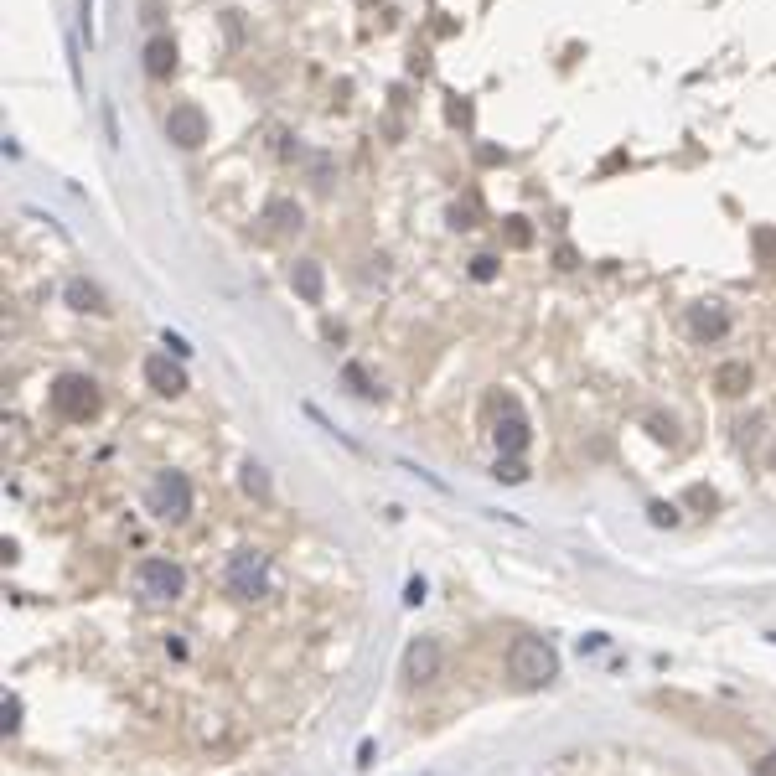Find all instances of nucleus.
<instances>
[{"mask_svg": "<svg viewBox=\"0 0 776 776\" xmlns=\"http://www.w3.org/2000/svg\"><path fill=\"white\" fill-rule=\"evenodd\" d=\"M68 306H73V311H104V295H99V285L73 280V285H68Z\"/></svg>", "mask_w": 776, "mask_h": 776, "instance_id": "obj_15", "label": "nucleus"}, {"mask_svg": "<svg viewBox=\"0 0 776 776\" xmlns=\"http://www.w3.org/2000/svg\"><path fill=\"white\" fill-rule=\"evenodd\" d=\"M487 425H492V440H497V451L502 456H523L528 451V414H523V404L513 399V394H487Z\"/></svg>", "mask_w": 776, "mask_h": 776, "instance_id": "obj_2", "label": "nucleus"}, {"mask_svg": "<svg viewBox=\"0 0 776 776\" xmlns=\"http://www.w3.org/2000/svg\"><path fill=\"white\" fill-rule=\"evenodd\" d=\"M145 73H151V78H171L176 73V42L171 37H151V42H145Z\"/></svg>", "mask_w": 776, "mask_h": 776, "instance_id": "obj_11", "label": "nucleus"}, {"mask_svg": "<svg viewBox=\"0 0 776 776\" xmlns=\"http://www.w3.org/2000/svg\"><path fill=\"white\" fill-rule=\"evenodd\" d=\"M435 673H440V642H430V637L409 642V652H404V683H409V689L430 683Z\"/></svg>", "mask_w": 776, "mask_h": 776, "instance_id": "obj_9", "label": "nucleus"}, {"mask_svg": "<svg viewBox=\"0 0 776 776\" xmlns=\"http://www.w3.org/2000/svg\"><path fill=\"white\" fill-rule=\"evenodd\" d=\"M264 223H275V233H301V207L275 197L270 207H264Z\"/></svg>", "mask_w": 776, "mask_h": 776, "instance_id": "obj_13", "label": "nucleus"}, {"mask_svg": "<svg viewBox=\"0 0 776 776\" xmlns=\"http://www.w3.org/2000/svg\"><path fill=\"white\" fill-rule=\"evenodd\" d=\"M166 140L171 145H182V151H197V145L207 140V114L197 104H176L166 114Z\"/></svg>", "mask_w": 776, "mask_h": 776, "instance_id": "obj_7", "label": "nucleus"}, {"mask_svg": "<svg viewBox=\"0 0 776 776\" xmlns=\"http://www.w3.org/2000/svg\"><path fill=\"white\" fill-rule=\"evenodd\" d=\"M647 513H652V523H658V528H663V523H678V507H673V502H652Z\"/></svg>", "mask_w": 776, "mask_h": 776, "instance_id": "obj_23", "label": "nucleus"}, {"mask_svg": "<svg viewBox=\"0 0 776 776\" xmlns=\"http://www.w3.org/2000/svg\"><path fill=\"white\" fill-rule=\"evenodd\" d=\"M507 678L518 683V689H544V683L559 678V658L544 637H518L513 652H507Z\"/></svg>", "mask_w": 776, "mask_h": 776, "instance_id": "obj_1", "label": "nucleus"}, {"mask_svg": "<svg viewBox=\"0 0 776 776\" xmlns=\"http://www.w3.org/2000/svg\"><path fill=\"white\" fill-rule=\"evenodd\" d=\"M290 285L295 290H301V301H311V306H321V264H295V270H290Z\"/></svg>", "mask_w": 776, "mask_h": 776, "instance_id": "obj_12", "label": "nucleus"}, {"mask_svg": "<svg viewBox=\"0 0 776 776\" xmlns=\"http://www.w3.org/2000/svg\"><path fill=\"white\" fill-rule=\"evenodd\" d=\"M725 332H730V311H725L720 301L689 306V337H694V342H720Z\"/></svg>", "mask_w": 776, "mask_h": 776, "instance_id": "obj_10", "label": "nucleus"}, {"mask_svg": "<svg viewBox=\"0 0 776 776\" xmlns=\"http://www.w3.org/2000/svg\"><path fill=\"white\" fill-rule=\"evenodd\" d=\"M228 595H238V601H264L270 595V554H259V549H238L228 559Z\"/></svg>", "mask_w": 776, "mask_h": 776, "instance_id": "obj_5", "label": "nucleus"}, {"mask_svg": "<svg viewBox=\"0 0 776 776\" xmlns=\"http://www.w3.org/2000/svg\"><path fill=\"white\" fill-rule=\"evenodd\" d=\"M244 487H249L254 497H264V492H270V482H264V471H259V466H244Z\"/></svg>", "mask_w": 776, "mask_h": 776, "instance_id": "obj_22", "label": "nucleus"}, {"mask_svg": "<svg viewBox=\"0 0 776 776\" xmlns=\"http://www.w3.org/2000/svg\"><path fill=\"white\" fill-rule=\"evenodd\" d=\"M135 590H140V601H151V606H171V601H182V590H187V570L176 559H140V570H135Z\"/></svg>", "mask_w": 776, "mask_h": 776, "instance_id": "obj_4", "label": "nucleus"}, {"mask_svg": "<svg viewBox=\"0 0 776 776\" xmlns=\"http://www.w3.org/2000/svg\"><path fill=\"white\" fill-rule=\"evenodd\" d=\"M145 383L161 399H176V394H187V368L171 363V352H156V357H145Z\"/></svg>", "mask_w": 776, "mask_h": 776, "instance_id": "obj_8", "label": "nucleus"}, {"mask_svg": "<svg viewBox=\"0 0 776 776\" xmlns=\"http://www.w3.org/2000/svg\"><path fill=\"white\" fill-rule=\"evenodd\" d=\"M347 383H352V394H363V399H378V388H373V378L357 368V363H347Z\"/></svg>", "mask_w": 776, "mask_h": 776, "instance_id": "obj_17", "label": "nucleus"}, {"mask_svg": "<svg viewBox=\"0 0 776 776\" xmlns=\"http://www.w3.org/2000/svg\"><path fill=\"white\" fill-rule=\"evenodd\" d=\"M751 249H756V259L766 264V270L776 275V228H756L751 233Z\"/></svg>", "mask_w": 776, "mask_h": 776, "instance_id": "obj_16", "label": "nucleus"}, {"mask_svg": "<svg viewBox=\"0 0 776 776\" xmlns=\"http://www.w3.org/2000/svg\"><path fill=\"white\" fill-rule=\"evenodd\" d=\"M145 502H151L156 518L182 523V518H192V482H187L182 471H161L156 482H151V492H145Z\"/></svg>", "mask_w": 776, "mask_h": 776, "instance_id": "obj_6", "label": "nucleus"}, {"mask_svg": "<svg viewBox=\"0 0 776 776\" xmlns=\"http://www.w3.org/2000/svg\"><path fill=\"white\" fill-rule=\"evenodd\" d=\"M99 383L88 378V373H63L52 383V414L57 420H68V425H88L99 414Z\"/></svg>", "mask_w": 776, "mask_h": 776, "instance_id": "obj_3", "label": "nucleus"}, {"mask_svg": "<svg viewBox=\"0 0 776 776\" xmlns=\"http://www.w3.org/2000/svg\"><path fill=\"white\" fill-rule=\"evenodd\" d=\"M404 601L420 606V601H425V580H409V595H404Z\"/></svg>", "mask_w": 776, "mask_h": 776, "instance_id": "obj_27", "label": "nucleus"}, {"mask_svg": "<svg viewBox=\"0 0 776 776\" xmlns=\"http://www.w3.org/2000/svg\"><path fill=\"white\" fill-rule=\"evenodd\" d=\"M523 476H528V466L518 456H497V482H523Z\"/></svg>", "mask_w": 776, "mask_h": 776, "instance_id": "obj_18", "label": "nucleus"}, {"mask_svg": "<svg viewBox=\"0 0 776 776\" xmlns=\"http://www.w3.org/2000/svg\"><path fill=\"white\" fill-rule=\"evenodd\" d=\"M16 725H21V699L11 694V699H6V735H11Z\"/></svg>", "mask_w": 776, "mask_h": 776, "instance_id": "obj_24", "label": "nucleus"}, {"mask_svg": "<svg viewBox=\"0 0 776 776\" xmlns=\"http://www.w3.org/2000/svg\"><path fill=\"white\" fill-rule=\"evenodd\" d=\"M161 342H166V347H171V357H187V352H192V347H187V342H182V337H176V332H166V337H161Z\"/></svg>", "mask_w": 776, "mask_h": 776, "instance_id": "obj_25", "label": "nucleus"}, {"mask_svg": "<svg viewBox=\"0 0 776 776\" xmlns=\"http://www.w3.org/2000/svg\"><path fill=\"white\" fill-rule=\"evenodd\" d=\"M507 244H513V249H528V244H533V228H528L523 218H507Z\"/></svg>", "mask_w": 776, "mask_h": 776, "instance_id": "obj_19", "label": "nucleus"}, {"mask_svg": "<svg viewBox=\"0 0 776 776\" xmlns=\"http://www.w3.org/2000/svg\"><path fill=\"white\" fill-rule=\"evenodd\" d=\"M451 228H476V197H466V202L451 207Z\"/></svg>", "mask_w": 776, "mask_h": 776, "instance_id": "obj_20", "label": "nucleus"}, {"mask_svg": "<svg viewBox=\"0 0 776 776\" xmlns=\"http://www.w3.org/2000/svg\"><path fill=\"white\" fill-rule=\"evenodd\" d=\"M471 280H497V259L492 254H476L471 259Z\"/></svg>", "mask_w": 776, "mask_h": 776, "instance_id": "obj_21", "label": "nucleus"}, {"mask_svg": "<svg viewBox=\"0 0 776 776\" xmlns=\"http://www.w3.org/2000/svg\"><path fill=\"white\" fill-rule=\"evenodd\" d=\"M751 771H756V776H776V751H771V756H761Z\"/></svg>", "mask_w": 776, "mask_h": 776, "instance_id": "obj_26", "label": "nucleus"}, {"mask_svg": "<svg viewBox=\"0 0 776 776\" xmlns=\"http://www.w3.org/2000/svg\"><path fill=\"white\" fill-rule=\"evenodd\" d=\"M714 383H720V394H745V388H751V363H725L720 373H714Z\"/></svg>", "mask_w": 776, "mask_h": 776, "instance_id": "obj_14", "label": "nucleus"}]
</instances>
